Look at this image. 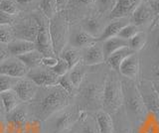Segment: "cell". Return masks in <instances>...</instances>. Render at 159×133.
<instances>
[{"label": "cell", "instance_id": "cell-32", "mask_svg": "<svg viewBox=\"0 0 159 133\" xmlns=\"http://www.w3.org/2000/svg\"><path fill=\"white\" fill-rule=\"evenodd\" d=\"M0 11H3L11 16H15L19 13L20 9L18 3L15 0H1L0 1Z\"/></svg>", "mask_w": 159, "mask_h": 133}, {"label": "cell", "instance_id": "cell-20", "mask_svg": "<svg viewBox=\"0 0 159 133\" xmlns=\"http://www.w3.org/2000/svg\"><path fill=\"white\" fill-rule=\"evenodd\" d=\"M94 118H96L99 133H114L113 120L109 113L101 109L96 111Z\"/></svg>", "mask_w": 159, "mask_h": 133}, {"label": "cell", "instance_id": "cell-10", "mask_svg": "<svg viewBox=\"0 0 159 133\" xmlns=\"http://www.w3.org/2000/svg\"><path fill=\"white\" fill-rule=\"evenodd\" d=\"M27 78L32 80L38 86H51L58 85L59 78L51 69L46 67H38L30 70Z\"/></svg>", "mask_w": 159, "mask_h": 133}, {"label": "cell", "instance_id": "cell-3", "mask_svg": "<svg viewBox=\"0 0 159 133\" xmlns=\"http://www.w3.org/2000/svg\"><path fill=\"white\" fill-rule=\"evenodd\" d=\"M81 113L77 104H70L43 121L44 133H65L76 125Z\"/></svg>", "mask_w": 159, "mask_h": 133}, {"label": "cell", "instance_id": "cell-50", "mask_svg": "<svg viewBox=\"0 0 159 133\" xmlns=\"http://www.w3.org/2000/svg\"><path fill=\"white\" fill-rule=\"evenodd\" d=\"M65 133H78L77 130H76V128H75V126L73 128H71V129H69L68 131H66Z\"/></svg>", "mask_w": 159, "mask_h": 133}, {"label": "cell", "instance_id": "cell-39", "mask_svg": "<svg viewBox=\"0 0 159 133\" xmlns=\"http://www.w3.org/2000/svg\"><path fill=\"white\" fill-rule=\"evenodd\" d=\"M98 7L99 8L101 11H107V9L109 8V6H112V8L116 5L113 0H97L96 1Z\"/></svg>", "mask_w": 159, "mask_h": 133}, {"label": "cell", "instance_id": "cell-33", "mask_svg": "<svg viewBox=\"0 0 159 133\" xmlns=\"http://www.w3.org/2000/svg\"><path fill=\"white\" fill-rule=\"evenodd\" d=\"M20 78L0 75V93L7 91L10 90H13L14 86H16V83L19 82Z\"/></svg>", "mask_w": 159, "mask_h": 133}, {"label": "cell", "instance_id": "cell-42", "mask_svg": "<svg viewBox=\"0 0 159 133\" xmlns=\"http://www.w3.org/2000/svg\"><path fill=\"white\" fill-rule=\"evenodd\" d=\"M14 21L13 16L0 11V25H11V23Z\"/></svg>", "mask_w": 159, "mask_h": 133}, {"label": "cell", "instance_id": "cell-35", "mask_svg": "<svg viewBox=\"0 0 159 133\" xmlns=\"http://www.w3.org/2000/svg\"><path fill=\"white\" fill-rule=\"evenodd\" d=\"M138 32H139L138 27H136L135 25H134V24L128 23L127 25H125L121 29L120 32L118 33L117 37L123 39V40L129 41L131 38H133L134 36H135Z\"/></svg>", "mask_w": 159, "mask_h": 133}, {"label": "cell", "instance_id": "cell-12", "mask_svg": "<svg viewBox=\"0 0 159 133\" xmlns=\"http://www.w3.org/2000/svg\"><path fill=\"white\" fill-rule=\"evenodd\" d=\"M13 90L17 93V95L22 102L30 103L36 96L39 86L32 80L26 77V78H20Z\"/></svg>", "mask_w": 159, "mask_h": 133}, {"label": "cell", "instance_id": "cell-43", "mask_svg": "<svg viewBox=\"0 0 159 133\" xmlns=\"http://www.w3.org/2000/svg\"><path fill=\"white\" fill-rule=\"evenodd\" d=\"M8 130V123L5 115H0V133H6Z\"/></svg>", "mask_w": 159, "mask_h": 133}, {"label": "cell", "instance_id": "cell-25", "mask_svg": "<svg viewBox=\"0 0 159 133\" xmlns=\"http://www.w3.org/2000/svg\"><path fill=\"white\" fill-rule=\"evenodd\" d=\"M0 96H1L5 109H6V113L14 110L15 108L18 107L20 104L22 103V101L20 100L19 96L17 95V93L15 92L14 90H10L7 91H4L0 93Z\"/></svg>", "mask_w": 159, "mask_h": 133}, {"label": "cell", "instance_id": "cell-6", "mask_svg": "<svg viewBox=\"0 0 159 133\" xmlns=\"http://www.w3.org/2000/svg\"><path fill=\"white\" fill-rule=\"evenodd\" d=\"M5 116H6L8 128L10 130L14 131L15 133H23L26 123L32 118L29 103L22 102L14 110L6 113Z\"/></svg>", "mask_w": 159, "mask_h": 133}, {"label": "cell", "instance_id": "cell-48", "mask_svg": "<svg viewBox=\"0 0 159 133\" xmlns=\"http://www.w3.org/2000/svg\"><path fill=\"white\" fill-rule=\"evenodd\" d=\"M156 50H157V53H158V57H159V30L157 32V37H156Z\"/></svg>", "mask_w": 159, "mask_h": 133}, {"label": "cell", "instance_id": "cell-9", "mask_svg": "<svg viewBox=\"0 0 159 133\" xmlns=\"http://www.w3.org/2000/svg\"><path fill=\"white\" fill-rule=\"evenodd\" d=\"M138 88L147 111L159 115V95L153 86L152 82L143 81L139 83Z\"/></svg>", "mask_w": 159, "mask_h": 133}, {"label": "cell", "instance_id": "cell-31", "mask_svg": "<svg viewBox=\"0 0 159 133\" xmlns=\"http://www.w3.org/2000/svg\"><path fill=\"white\" fill-rule=\"evenodd\" d=\"M41 8H42L44 15L46 16L49 20L52 19L58 13L56 0H42Z\"/></svg>", "mask_w": 159, "mask_h": 133}, {"label": "cell", "instance_id": "cell-1", "mask_svg": "<svg viewBox=\"0 0 159 133\" xmlns=\"http://www.w3.org/2000/svg\"><path fill=\"white\" fill-rule=\"evenodd\" d=\"M72 95L59 86H39L34 100L29 103L32 117L41 120H47L54 113L64 109L71 104Z\"/></svg>", "mask_w": 159, "mask_h": 133}, {"label": "cell", "instance_id": "cell-11", "mask_svg": "<svg viewBox=\"0 0 159 133\" xmlns=\"http://www.w3.org/2000/svg\"><path fill=\"white\" fill-rule=\"evenodd\" d=\"M29 71V68L17 57H11L0 64V75L23 78L27 77Z\"/></svg>", "mask_w": 159, "mask_h": 133}, {"label": "cell", "instance_id": "cell-17", "mask_svg": "<svg viewBox=\"0 0 159 133\" xmlns=\"http://www.w3.org/2000/svg\"><path fill=\"white\" fill-rule=\"evenodd\" d=\"M77 124L79 126L75 128L78 133H99L96 118L89 115L87 111H82Z\"/></svg>", "mask_w": 159, "mask_h": 133}, {"label": "cell", "instance_id": "cell-15", "mask_svg": "<svg viewBox=\"0 0 159 133\" xmlns=\"http://www.w3.org/2000/svg\"><path fill=\"white\" fill-rule=\"evenodd\" d=\"M131 20L136 27H143L147 25L148 23L153 22L154 15L147 1H142L135 8V10L132 13Z\"/></svg>", "mask_w": 159, "mask_h": 133}, {"label": "cell", "instance_id": "cell-49", "mask_svg": "<svg viewBox=\"0 0 159 133\" xmlns=\"http://www.w3.org/2000/svg\"><path fill=\"white\" fill-rule=\"evenodd\" d=\"M17 3H20V4H27L29 2H31L32 0H15Z\"/></svg>", "mask_w": 159, "mask_h": 133}, {"label": "cell", "instance_id": "cell-2", "mask_svg": "<svg viewBox=\"0 0 159 133\" xmlns=\"http://www.w3.org/2000/svg\"><path fill=\"white\" fill-rule=\"evenodd\" d=\"M123 91V104L125 107V114L131 122H141L146 119L148 111L144 104L135 82L126 78L121 82Z\"/></svg>", "mask_w": 159, "mask_h": 133}, {"label": "cell", "instance_id": "cell-7", "mask_svg": "<svg viewBox=\"0 0 159 133\" xmlns=\"http://www.w3.org/2000/svg\"><path fill=\"white\" fill-rule=\"evenodd\" d=\"M36 20L39 24V32L36 41L37 50L42 54L44 57H56L53 51L51 36L49 30L50 20L44 15L36 17Z\"/></svg>", "mask_w": 159, "mask_h": 133}, {"label": "cell", "instance_id": "cell-24", "mask_svg": "<svg viewBox=\"0 0 159 133\" xmlns=\"http://www.w3.org/2000/svg\"><path fill=\"white\" fill-rule=\"evenodd\" d=\"M84 66L86 65L83 63V61H81L74 68H72L68 73L70 80H71V82L76 90L79 88L80 86L83 83L84 76H86V69H84Z\"/></svg>", "mask_w": 159, "mask_h": 133}, {"label": "cell", "instance_id": "cell-19", "mask_svg": "<svg viewBox=\"0 0 159 133\" xmlns=\"http://www.w3.org/2000/svg\"><path fill=\"white\" fill-rule=\"evenodd\" d=\"M127 24H128V21L126 20V18L114 19V20L109 23L107 27H104L101 37L98 38V41L103 42L107 40V39L116 37L121 29L125 25H127Z\"/></svg>", "mask_w": 159, "mask_h": 133}, {"label": "cell", "instance_id": "cell-16", "mask_svg": "<svg viewBox=\"0 0 159 133\" xmlns=\"http://www.w3.org/2000/svg\"><path fill=\"white\" fill-rule=\"evenodd\" d=\"M98 42L84 49V55L82 56V61L86 66H94L106 62L102 51V44L99 45Z\"/></svg>", "mask_w": 159, "mask_h": 133}, {"label": "cell", "instance_id": "cell-30", "mask_svg": "<svg viewBox=\"0 0 159 133\" xmlns=\"http://www.w3.org/2000/svg\"><path fill=\"white\" fill-rule=\"evenodd\" d=\"M15 40L14 28L11 25H0V43L8 45Z\"/></svg>", "mask_w": 159, "mask_h": 133}, {"label": "cell", "instance_id": "cell-29", "mask_svg": "<svg viewBox=\"0 0 159 133\" xmlns=\"http://www.w3.org/2000/svg\"><path fill=\"white\" fill-rule=\"evenodd\" d=\"M146 42H147L146 34L144 32L139 31L135 36L128 41V47L130 48L134 53H137L144 48Z\"/></svg>", "mask_w": 159, "mask_h": 133}, {"label": "cell", "instance_id": "cell-27", "mask_svg": "<svg viewBox=\"0 0 159 133\" xmlns=\"http://www.w3.org/2000/svg\"><path fill=\"white\" fill-rule=\"evenodd\" d=\"M103 29L101 22L96 18H88L83 23V30L98 40L101 37Z\"/></svg>", "mask_w": 159, "mask_h": 133}, {"label": "cell", "instance_id": "cell-45", "mask_svg": "<svg viewBox=\"0 0 159 133\" xmlns=\"http://www.w3.org/2000/svg\"><path fill=\"white\" fill-rule=\"evenodd\" d=\"M0 115H6V109H5L4 103L1 96H0Z\"/></svg>", "mask_w": 159, "mask_h": 133}, {"label": "cell", "instance_id": "cell-36", "mask_svg": "<svg viewBox=\"0 0 159 133\" xmlns=\"http://www.w3.org/2000/svg\"><path fill=\"white\" fill-rule=\"evenodd\" d=\"M51 70L53 71L54 73H56L58 77H63L65 75H67L70 71V67L68 65V63L63 60L61 58H58V62Z\"/></svg>", "mask_w": 159, "mask_h": 133}, {"label": "cell", "instance_id": "cell-23", "mask_svg": "<svg viewBox=\"0 0 159 133\" xmlns=\"http://www.w3.org/2000/svg\"><path fill=\"white\" fill-rule=\"evenodd\" d=\"M134 54V52L131 50L129 47H124L117 50L116 52H114L111 57H108V59L106 61L109 67H111L113 71H119V67H120L121 63L125 60V59Z\"/></svg>", "mask_w": 159, "mask_h": 133}, {"label": "cell", "instance_id": "cell-8", "mask_svg": "<svg viewBox=\"0 0 159 133\" xmlns=\"http://www.w3.org/2000/svg\"><path fill=\"white\" fill-rule=\"evenodd\" d=\"M13 28L15 32V39L36 43L39 32V24L36 18L25 19Z\"/></svg>", "mask_w": 159, "mask_h": 133}, {"label": "cell", "instance_id": "cell-37", "mask_svg": "<svg viewBox=\"0 0 159 133\" xmlns=\"http://www.w3.org/2000/svg\"><path fill=\"white\" fill-rule=\"evenodd\" d=\"M58 85L61 86L64 88V90H66L70 93V95H73V93H74V91L76 90V88H75V86H74V85L72 83L71 80H70L68 73H67V75L63 76V77H60L59 78Z\"/></svg>", "mask_w": 159, "mask_h": 133}, {"label": "cell", "instance_id": "cell-28", "mask_svg": "<svg viewBox=\"0 0 159 133\" xmlns=\"http://www.w3.org/2000/svg\"><path fill=\"white\" fill-rule=\"evenodd\" d=\"M59 58H61L63 60L66 61L70 67V70H71V69L76 66L78 63L82 61V54L79 51V49H76L74 47L68 48V49L65 48Z\"/></svg>", "mask_w": 159, "mask_h": 133}, {"label": "cell", "instance_id": "cell-21", "mask_svg": "<svg viewBox=\"0 0 159 133\" xmlns=\"http://www.w3.org/2000/svg\"><path fill=\"white\" fill-rule=\"evenodd\" d=\"M124 47H128V41L123 40V39L119 37H113L111 39L102 42V51H103V56L104 60H107L108 57H111L114 52Z\"/></svg>", "mask_w": 159, "mask_h": 133}, {"label": "cell", "instance_id": "cell-5", "mask_svg": "<svg viewBox=\"0 0 159 133\" xmlns=\"http://www.w3.org/2000/svg\"><path fill=\"white\" fill-rule=\"evenodd\" d=\"M49 30L54 54L56 57H60L68 43L69 22L67 17L64 14L57 13L52 19H50Z\"/></svg>", "mask_w": 159, "mask_h": 133}, {"label": "cell", "instance_id": "cell-44", "mask_svg": "<svg viewBox=\"0 0 159 133\" xmlns=\"http://www.w3.org/2000/svg\"><path fill=\"white\" fill-rule=\"evenodd\" d=\"M56 2H57V9L59 12V11H62L63 9L67 6L69 0H56Z\"/></svg>", "mask_w": 159, "mask_h": 133}, {"label": "cell", "instance_id": "cell-4", "mask_svg": "<svg viewBox=\"0 0 159 133\" xmlns=\"http://www.w3.org/2000/svg\"><path fill=\"white\" fill-rule=\"evenodd\" d=\"M123 104V91L121 81L111 73L103 85L102 109L109 114L116 113Z\"/></svg>", "mask_w": 159, "mask_h": 133}, {"label": "cell", "instance_id": "cell-40", "mask_svg": "<svg viewBox=\"0 0 159 133\" xmlns=\"http://www.w3.org/2000/svg\"><path fill=\"white\" fill-rule=\"evenodd\" d=\"M11 54L9 52L8 45L0 43V64H2L4 61H6L7 59L10 58Z\"/></svg>", "mask_w": 159, "mask_h": 133}, {"label": "cell", "instance_id": "cell-51", "mask_svg": "<svg viewBox=\"0 0 159 133\" xmlns=\"http://www.w3.org/2000/svg\"><path fill=\"white\" fill-rule=\"evenodd\" d=\"M6 133H15V132H14V131H12V130H10L9 128H8V130H7V132H6Z\"/></svg>", "mask_w": 159, "mask_h": 133}, {"label": "cell", "instance_id": "cell-26", "mask_svg": "<svg viewBox=\"0 0 159 133\" xmlns=\"http://www.w3.org/2000/svg\"><path fill=\"white\" fill-rule=\"evenodd\" d=\"M43 55L40 53L38 50H34L32 52H29L27 54H24L22 56L17 57L20 61H22L25 65H26L29 70H32V69L38 68L42 66V59Z\"/></svg>", "mask_w": 159, "mask_h": 133}, {"label": "cell", "instance_id": "cell-47", "mask_svg": "<svg viewBox=\"0 0 159 133\" xmlns=\"http://www.w3.org/2000/svg\"><path fill=\"white\" fill-rule=\"evenodd\" d=\"M152 83H153V86H154V88H155L156 92L159 95V82H152Z\"/></svg>", "mask_w": 159, "mask_h": 133}, {"label": "cell", "instance_id": "cell-13", "mask_svg": "<svg viewBox=\"0 0 159 133\" xmlns=\"http://www.w3.org/2000/svg\"><path fill=\"white\" fill-rule=\"evenodd\" d=\"M140 63H139V57L136 53L132 54V55L128 56L125 60H124L120 67H119V73H121L123 77L133 82H136V80L139 77V73H140Z\"/></svg>", "mask_w": 159, "mask_h": 133}, {"label": "cell", "instance_id": "cell-18", "mask_svg": "<svg viewBox=\"0 0 159 133\" xmlns=\"http://www.w3.org/2000/svg\"><path fill=\"white\" fill-rule=\"evenodd\" d=\"M8 49L12 57H19L24 55V54L37 50V46L36 43L15 39L13 42L8 44Z\"/></svg>", "mask_w": 159, "mask_h": 133}, {"label": "cell", "instance_id": "cell-22", "mask_svg": "<svg viewBox=\"0 0 159 133\" xmlns=\"http://www.w3.org/2000/svg\"><path fill=\"white\" fill-rule=\"evenodd\" d=\"M98 41V39L92 37L89 34L83 30L74 34V36L71 38V45L76 49H86L96 44Z\"/></svg>", "mask_w": 159, "mask_h": 133}, {"label": "cell", "instance_id": "cell-46", "mask_svg": "<svg viewBox=\"0 0 159 133\" xmlns=\"http://www.w3.org/2000/svg\"><path fill=\"white\" fill-rule=\"evenodd\" d=\"M96 1H97V0H79V2H80V3L84 4V5H89V4L94 3Z\"/></svg>", "mask_w": 159, "mask_h": 133}, {"label": "cell", "instance_id": "cell-38", "mask_svg": "<svg viewBox=\"0 0 159 133\" xmlns=\"http://www.w3.org/2000/svg\"><path fill=\"white\" fill-rule=\"evenodd\" d=\"M149 6L152 9L154 20L151 24V29H153L156 26V24L159 22V0H146Z\"/></svg>", "mask_w": 159, "mask_h": 133}, {"label": "cell", "instance_id": "cell-34", "mask_svg": "<svg viewBox=\"0 0 159 133\" xmlns=\"http://www.w3.org/2000/svg\"><path fill=\"white\" fill-rule=\"evenodd\" d=\"M23 133H44L43 122L41 120L32 117L26 123V125H25Z\"/></svg>", "mask_w": 159, "mask_h": 133}, {"label": "cell", "instance_id": "cell-41", "mask_svg": "<svg viewBox=\"0 0 159 133\" xmlns=\"http://www.w3.org/2000/svg\"><path fill=\"white\" fill-rule=\"evenodd\" d=\"M58 59L56 57H43L42 59V66L49 69H52L57 64Z\"/></svg>", "mask_w": 159, "mask_h": 133}, {"label": "cell", "instance_id": "cell-14", "mask_svg": "<svg viewBox=\"0 0 159 133\" xmlns=\"http://www.w3.org/2000/svg\"><path fill=\"white\" fill-rule=\"evenodd\" d=\"M142 2V0H117L116 5L111 9V18L120 19L126 18L133 13L135 8Z\"/></svg>", "mask_w": 159, "mask_h": 133}]
</instances>
